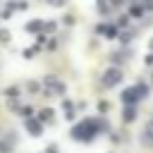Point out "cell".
<instances>
[{
    "label": "cell",
    "mask_w": 153,
    "mask_h": 153,
    "mask_svg": "<svg viewBox=\"0 0 153 153\" xmlns=\"http://www.w3.org/2000/svg\"><path fill=\"white\" fill-rule=\"evenodd\" d=\"M115 81H120V72H108V84H115Z\"/></svg>",
    "instance_id": "obj_2"
},
{
    "label": "cell",
    "mask_w": 153,
    "mask_h": 153,
    "mask_svg": "<svg viewBox=\"0 0 153 153\" xmlns=\"http://www.w3.org/2000/svg\"><path fill=\"white\" fill-rule=\"evenodd\" d=\"M50 2H53V5H62L65 0H50Z\"/></svg>",
    "instance_id": "obj_3"
},
{
    "label": "cell",
    "mask_w": 153,
    "mask_h": 153,
    "mask_svg": "<svg viewBox=\"0 0 153 153\" xmlns=\"http://www.w3.org/2000/svg\"><path fill=\"white\" fill-rule=\"evenodd\" d=\"M41 26H43V22H38V19H36V22H29V24H26V31H38Z\"/></svg>",
    "instance_id": "obj_1"
}]
</instances>
